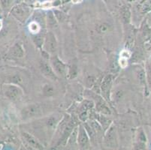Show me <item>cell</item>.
Segmentation results:
<instances>
[{
    "label": "cell",
    "mask_w": 151,
    "mask_h": 150,
    "mask_svg": "<svg viewBox=\"0 0 151 150\" xmlns=\"http://www.w3.org/2000/svg\"><path fill=\"white\" fill-rule=\"evenodd\" d=\"M12 15L20 21H25L29 14V8L25 4H17L11 10Z\"/></svg>",
    "instance_id": "cell-1"
},
{
    "label": "cell",
    "mask_w": 151,
    "mask_h": 150,
    "mask_svg": "<svg viewBox=\"0 0 151 150\" xmlns=\"http://www.w3.org/2000/svg\"><path fill=\"white\" fill-rule=\"evenodd\" d=\"M42 113V109L40 105L35 104H29L24 107L22 111V117L24 119H32L40 116Z\"/></svg>",
    "instance_id": "cell-2"
},
{
    "label": "cell",
    "mask_w": 151,
    "mask_h": 150,
    "mask_svg": "<svg viewBox=\"0 0 151 150\" xmlns=\"http://www.w3.org/2000/svg\"><path fill=\"white\" fill-rule=\"evenodd\" d=\"M5 95L10 100L16 101L22 95V90L20 87L13 84L6 85L3 88Z\"/></svg>",
    "instance_id": "cell-3"
},
{
    "label": "cell",
    "mask_w": 151,
    "mask_h": 150,
    "mask_svg": "<svg viewBox=\"0 0 151 150\" xmlns=\"http://www.w3.org/2000/svg\"><path fill=\"white\" fill-rule=\"evenodd\" d=\"M57 43L56 37L51 32H47L45 38V48L47 53H54L57 50Z\"/></svg>",
    "instance_id": "cell-4"
},
{
    "label": "cell",
    "mask_w": 151,
    "mask_h": 150,
    "mask_svg": "<svg viewBox=\"0 0 151 150\" xmlns=\"http://www.w3.org/2000/svg\"><path fill=\"white\" fill-rule=\"evenodd\" d=\"M51 64L53 65V69H54V71H56L57 74L62 77L65 76V74H66V66L63 62L60 61L57 56L52 59Z\"/></svg>",
    "instance_id": "cell-5"
},
{
    "label": "cell",
    "mask_w": 151,
    "mask_h": 150,
    "mask_svg": "<svg viewBox=\"0 0 151 150\" xmlns=\"http://www.w3.org/2000/svg\"><path fill=\"white\" fill-rule=\"evenodd\" d=\"M78 140V143H79V145H80V146L81 148H86L89 146L88 134L86 131V129L83 126H80V128H79Z\"/></svg>",
    "instance_id": "cell-6"
},
{
    "label": "cell",
    "mask_w": 151,
    "mask_h": 150,
    "mask_svg": "<svg viewBox=\"0 0 151 150\" xmlns=\"http://www.w3.org/2000/svg\"><path fill=\"white\" fill-rule=\"evenodd\" d=\"M40 69L42 74L47 77L49 79L51 80H57V76L55 75L54 72L53 71V68L51 66L45 61H42L40 62Z\"/></svg>",
    "instance_id": "cell-7"
},
{
    "label": "cell",
    "mask_w": 151,
    "mask_h": 150,
    "mask_svg": "<svg viewBox=\"0 0 151 150\" xmlns=\"http://www.w3.org/2000/svg\"><path fill=\"white\" fill-rule=\"evenodd\" d=\"M75 122L74 121H71V122H68L67 124L66 127H65V130L63 131V136H62L61 139L60 140V142H59V144H65L66 143L67 140L69 137V136L71 135V132L73 131V128H75Z\"/></svg>",
    "instance_id": "cell-8"
},
{
    "label": "cell",
    "mask_w": 151,
    "mask_h": 150,
    "mask_svg": "<svg viewBox=\"0 0 151 150\" xmlns=\"http://www.w3.org/2000/svg\"><path fill=\"white\" fill-rule=\"evenodd\" d=\"M105 141L107 145L111 147H114L116 146V135L115 128L112 127L109 129L105 137Z\"/></svg>",
    "instance_id": "cell-9"
},
{
    "label": "cell",
    "mask_w": 151,
    "mask_h": 150,
    "mask_svg": "<svg viewBox=\"0 0 151 150\" xmlns=\"http://www.w3.org/2000/svg\"><path fill=\"white\" fill-rule=\"evenodd\" d=\"M20 2V0H0V7L5 12L12 10V8Z\"/></svg>",
    "instance_id": "cell-10"
},
{
    "label": "cell",
    "mask_w": 151,
    "mask_h": 150,
    "mask_svg": "<svg viewBox=\"0 0 151 150\" xmlns=\"http://www.w3.org/2000/svg\"><path fill=\"white\" fill-rule=\"evenodd\" d=\"M111 83H112V77H111V75H107V76L104 78L102 83H101V93H103V95H104L105 97H107L108 93H109L110 88H111Z\"/></svg>",
    "instance_id": "cell-11"
},
{
    "label": "cell",
    "mask_w": 151,
    "mask_h": 150,
    "mask_svg": "<svg viewBox=\"0 0 151 150\" xmlns=\"http://www.w3.org/2000/svg\"><path fill=\"white\" fill-rule=\"evenodd\" d=\"M23 137L25 138V140H27V142L28 143L29 145L30 146L33 147V148L37 149H42L43 146L39 144L38 140L35 138L34 137L31 135V134H28V133H23Z\"/></svg>",
    "instance_id": "cell-12"
},
{
    "label": "cell",
    "mask_w": 151,
    "mask_h": 150,
    "mask_svg": "<svg viewBox=\"0 0 151 150\" xmlns=\"http://www.w3.org/2000/svg\"><path fill=\"white\" fill-rule=\"evenodd\" d=\"M11 56L16 58H22L24 55V51L20 44H16L10 50Z\"/></svg>",
    "instance_id": "cell-13"
},
{
    "label": "cell",
    "mask_w": 151,
    "mask_h": 150,
    "mask_svg": "<svg viewBox=\"0 0 151 150\" xmlns=\"http://www.w3.org/2000/svg\"><path fill=\"white\" fill-rule=\"evenodd\" d=\"M121 16L125 23H129V22L130 17H131V14H130V11L128 7L124 6L123 8H122Z\"/></svg>",
    "instance_id": "cell-14"
},
{
    "label": "cell",
    "mask_w": 151,
    "mask_h": 150,
    "mask_svg": "<svg viewBox=\"0 0 151 150\" xmlns=\"http://www.w3.org/2000/svg\"><path fill=\"white\" fill-rule=\"evenodd\" d=\"M96 31L98 32L99 34H105V33L108 32L110 30V26L107 23H99L96 26Z\"/></svg>",
    "instance_id": "cell-15"
},
{
    "label": "cell",
    "mask_w": 151,
    "mask_h": 150,
    "mask_svg": "<svg viewBox=\"0 0 151 150\" xmlns=\"http://www.w3.org/2000/svg\"><path fill=\"white\" fill-rule=\"evenodd\" d=\"M97 110H98L99 112L102 113H105V114L111 113V111H110V109L107 107L106 104L103 102V101H100V102L97 104Z\"/></svg>",
    "instance_id": "cell-16"
},
{
    "label": "cell",
    "mask_w": 151,
    "mask_h": 150,
    "mask_svg": "<svg viewBox=\"0 0 151 150\" xmlns=\"http://www.w3.org/2000/svg\"><path fill=\"white\" fill-rule=\"evenodd\" d=\"M8 80L10 83H14V84H21L23 82V78L19 74H15L14 76L9 77L8 78Z\"/></svg>",
    "instance_id": "cell-17"
},
{
    "label": "cell",
    "mask_w": 151,
    "mask_h": 150,
    "mask_svg": "<svg viewBox=\"0 0 151 150\" xmlns=\"http://www.w3.org/2000/svg\"><path fill=\"white\" fill-rule=\"evenodd\" d=\"M54 87L52 85L50 84H46L43 87V93L45 95L47 96H50L53 95L54 94Z\"/></svg>",
    "instance_id": "cell-18"
},
{
    "label": "cell",
    "mask_w": 151,
    "mask_h": 150,
    "mask_svg": "<svg viewBox=\"0 0 151 150\" xmlns=\"http://www.w3.org/2000/svg\"><path fill=\"white\" fill-rule=\"evenodd\" d=\"M47 23H48V25L50 27H53V26L57 25V20L55 19L53 12H49V14H47Z\"/></svg>",
    "instance_id": "cell-19"
},
{
    "label": "cell",
    "mask_w": 151,
    "mask_h": 150,
    "mask_svg": "<svg viewBox=\"0 0 151 150\" xmlns=\"http://www.w3.org/2000/svg\"><path fill=\"white\" fill-rule=\"evenodd\" d=\"M77 73H78V70H77V67L75 65H72L69 70V75L71 78H74L76 77Z\"/></svg>",
    "instance_id": "cell-20"
},
{
    "label": "cell",
    "mask_w": 151,
    "mask_h": 150,
    "mask_svg": "<svg viewBox=\"0 0 151 150\" xmlns=\"http://www.w3.org/2000/svg\"><path fill=\"white\" fill-rule=\"evenodd\" d=\"M34 40H35V43L36 44L38 47H41L43 44V37L38 35V36L35 37Z\"/></svg>",
    "instance_id": "cell-21"
},
{
    "label": "cell",
    "mask_w": 151,
    "mask_h": 150,
    "mask_svg": "<svg viewBox=\"0 0 151 150\" xmlns=\"http://www.w3.org/2000/svg\"><path fill=\"white\" fill-rule=\"evenodd\" d=\"M95 80H96V79H95L94 77H88V78L86 79V84H87V86L88 87H91L94 84Z\"/></svg>",
    "instance_id": "cell-22"
},
{
    "label": "cell",
    "mask_w": 151,
    "mask_h": 150,
    "mask_svg": "<svg viewBox=\"0 0 151 150\" xmlns=\"http://www.w3.org/2000/svg\"><path fill=\"white\" fill-rule=\"evenodd\" d=\"M57 120L55 118H50L48 121H47V126H49L50 128H53V126H56L57 124Z\"/></svg>",
    "instance_id": "cell-23"
},
{
    "label": "cell",
    "mask_w": 151,
    "mask_h": 150,
    "mask_svg": "<svg viewBox=\"0 0 151 150\" xmlns=\"http://www.w3.org/2000/svg\"><path fill=\"white\" fill-rule=\"evenodd\" d=\"M138 79L140 80V81H141V82H144V80H145V74L143 71H140V72L138 73Z\"/></svg>",
    "instance_id": "cell-24"
},
{
    "label": "cell",
    "mask_w": 151,
    "mask_h": 150,
    "mask_svg": "<svg viewBox=\"0 0 151 150\" xmlns=\"http://www.w3.org/2000/svg\"><path fill=\"white\" fill-rule=\"evenodd\" d=\"M147 74H148V80H149L150 84H151V67H148L147 68Z\"/></svg>",
    "instance_id": "cell-25"
},
{
    "label": "cell",
    "mask_w": 151,
    "mask_h": 150,
    "mask_svg": "<svg viewBox=\"0 0 151 150\" xmlns=\"http://www.w3.org/2000/svg\"><path fill=\"white\" fill-rule=\"evenodd\" d=\"M150 19H151V14H150Z\"/></svg>",
    "instance_id": "cell-26"
},
{
    "label": "cell",
    "mask_w": 151,
    "mask_h": 150,
    "mask_svg": "<svg viewBox=\"0 0 151 150\" xmlns=\"http://www.w3.org/2000/svg\"><path fill=\"white\" fill-rule=\"evenodd\" d=\"M150 3H151V0H150Z\"/></svg>",
    "instance_id": "cell-27"
},
{
    "label": "cell",
    "mask_w": 151,
    "mask_h": 150,
    "mask_svg": "<svg viewBox=\"0 0 151 150\" xmlns=\"http://www.w3.org/2000/svg\"><path fill=\"white\" fill-rule=\"evenodd\" d=\"M0 27H1V26H0Z\"/></svg>",
    "instance_id": "cell-28"
}]
</instances>
